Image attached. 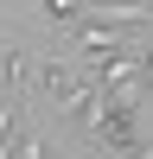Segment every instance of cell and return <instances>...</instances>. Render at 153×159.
<instances>
[{
  "mask_svg": "<svg viewBox=\"0 0 153 159\" xmlns=\"http://www.w3.org/2000/svg\"><path fill=\"white\" fill-rule=\"evenodd\" d=\"M147 96H102L89 115V147L102 159H147Z\"/></svg>",
  "mask_w": 153,
  "mask_h": 159,
  "instance_id": "1",
  "label": "cell"
}]
</instances>
